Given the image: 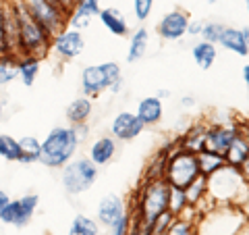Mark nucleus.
I'll return each mask as SVG.
<instances>
[{
  "label": "nucleus",
  "instance_id": "obj_6",
  "mask_svg": "<svg viewBox=\"0 0 249 235\" xmlns=\"http://www.w3.org/2000/svg\"><path fill=\"white\" fill-rule=\"evenodd\" d=\"M96 179H98V167L89 158H85V156L69 160L65 167H62V175H60L62 187L71 196L88 192L89 187L96 183Z\"/></svg>",
  "mask_w": 249,
  "mask_h": 235
},
{
  "label": "nucleus",
  "instance_id": "obj_8",
  "mask_svg": "<svg viewBox=\"0 0 249 235\" xmlns=\"http://www.w3.org/2000/svg\"><path fill=\"white\" fill-rule=\"evenodd\" d=\"M37 204H40V198H37L36 194H27L19 200H11L9 206L0 215V221L4 225H13V227H25V225H29Z\"/></svg>",
  "mask_w": 249,
  "mask_h": 235
},
{
  "label": "nucleus",
  "instance_id": "obj_26",
  "mask_svg": "<svg viewBox=\"0 0 249 235\" xmlns=\"http://www.w3.org/2000/svg\"><path fill=\"white\" fill-rule=\"evenodd\" d=\"M0 156L9 162H19L21 160L19 139H15L9 133H0Z\"/></svg>",
  "mask_w": 249,
  "mask_h": 235
},
{
  "label": "nucleus",
  "instance_id": "obj_45",
  "mask_svg": "<svg viewBox=\"0 0 249 235\" xmlns=\"http://www.w3.org/2000/svg\"><path fill=\"white\" fill-rule=\"evenodd\" d=\"M208 2H210V4H214V2H216V0H208Z\"/></svg>",
  "mask_w": 249,
  "mask_h": 235
},
{
  "label": "nucleus",
  "instance_id": "obj_17",
  "mask_svg": "<svg viewBox=\"0 0 249 235\" xmlns=\"http://www.w3.org/2000/svg\"><path fill=\"white\" fill-rule=\"evenodd\" d=\"M218 44L224 46L227 50H231L232 54H239V57H247L249 54V46L243 38V31L237 29V27H224Z\"/></svg>",
  "mask_w": 249,
  "mask_h": 235
},
{
  "label": "nucleus",
  "instance_id": "obj_25",
  "mask_svg": "<svg viewBox=\"0 0 249 235\" xmlns=\"http://www.w3.org/2000/svg\"><path fill=\"white\" fill-rule=\"evenodd\" d=\"M19 148H21V160L23 164H31V162H40V152H42V144L31 136H23L19 139Z\"/></svg>",
  "mask_w": 249,
  "mask_h": 235
},
{
  "label": "nucleus",
  "instance_id": "obj_36",
  "mask_svg": "<svg viewBox=\"0 0 249 235\" xmlns=\"http://www.w3.org/2000/svg\"><path fill=\"white\" fill-rule=\"evenodd\" d=\"M206 21H189V27H187V34L189 36H199L201 29H204Z\"/></svg>",
  "mask_w": 249,
  "mask_h": 235
},
{
  "label": "nucleus",
  "instance_id": "obj_15",
  "mask_svg": "<svg viewBox=\"0 0 249 235\" xmlns=\"http://www.w3.org/2000/svg\"><path fill=\"white\" fill-rule=\"evenodd\" d=\"M135 115L142 119L143 125H156L162 119V115H164V104H162V98L147 96L143 100H139Z\"/></svg>",
  "mask_w": 249,
  "mask_h": 235
},
{
  "label": "nucleus",
  "instance_id": "obj_12",
  "mask_svg": "<svg viewBox=\"0 0 249 235\" xmlns=\"http://www.w3.org/2000/svg\"><path fill=\"white\" fill-rule=\"evenodd\" d=\"M239 136V131L235 127H214V129H206V136H204V150H210L214 154H220L224 156L227 150L231 148V144L235 142V137Z\"/></svg>",
  "mask_w": 249,
  "mask_h": 235
},
{
  "label": "nucleus",
  "instance_id": "obj_11",
  "mask_svg": "<svg viewBox=\"0 0 249 235\" xmlns=\"http://www.w3.org/2000/svg\"><path fill=\"white\" fill-rule=\"evenodd\" d=\"M145 125L142 123V119L135 115V113H119L114 117V121L110 125V131H112V137L114 139H121V142H131L135 139L137 136H142Z\"/></svg>",
  "mask_w": 249,
  "mask_h": 235
},
{
  "label": "nucleus",
  "instance_id": "obj_16",
  "mask_svg": "<svg viewBox=\"0 0 249 235\" xmlns=\"http://www.w3.org/2000/svg\"><path fill=\"white\" fill-rule=\"evenodd\" d=\"M98 17L100 21H102V25L110 31V34L114 36H129V23L127 19H124V15L121 11H116V9H102L98 13Z\"/></svg>",
  "mask_w": 249,
  "mask_h": 235
},
{
  "label": "nucleus",
  "instance_id": "obj_10",
  "mask_svg": "<svg viewBox=\"0 0 249 235\" xmlns=\"http://www.w3.org/2000/svg\"><path fill=\"white\" fill-rule=\"evenodd\" d=\"M187 27H189V17L183 11H170L158 21V36L166 42H178L181 38L187 36Z\"/></svg>",
  "mask_w": 249,
  "mask_h": 235
},
{
  "label": "nucleus",
  "instance_id": "obj_13",
  "mask_svg": "<svg viewBox=\"0 0 249 235\" xmlns=\"http://www.w3.org/2000/svg\"><path fill=\"white\" fill-rule=\"evenodd\" d=\"M123 215H127L124 210V202L121 200V196L110 194V196H104L98 204V223H102L104 227H110L119 221Z\"/></svg>",
  "mask_w": 249,
  "mask_h": 235
},
{
  "label": "nucleus",
  "instance_id": "obj_44",
  "mask_svg": "<svg viewBox=\"0 0 249 235\" xmlns=\"http://www.w3.org/2000/svg\"><path fill=\"white\" fill-rule=\"evenodd\" d=\"M245 9H247V13H249V0H245Z\"/></svg>",
  "mask_w": 249,
  "mask_h": 235
},
{
  "label": "nucleus",
  "instance_id": "obj_19",
  "mask_svg": "<svg viewBox=\"0 0 249 235\" xmlns=\"http://www.w3.org/2000/svg\"><path fill=\"white\" fill-rule=\"evenodd\" d=\"M147 44H150V31L145 27H139L129 42V50H127V62H137L145 57L147 52Z\"/></svg>",
  "mask_w": 249,
  "mask_h": 235
},
{
  "label": "nucleus",
  "instance_id": "obj_34",
  "mask_svg": "<svg viewBox=\"0 0 249 235\" xmlns=\"http://www.w3.org/2000/svg\"><path fill=\"white\" fill-rule=\"evenodd\" d=\"M75 6H79L81 11L91 15V17H98V13L102 11V9H100V0H77Z\"/></svg>",
  "mask_w": 249,
  "mask_h": 235
},
{
  "label": "nucleus",
  "instance_id": "obj_7",
  "mask_svg": "<svg viewBox=\"0 0 249 235\" xmlns=\"http://www.w3.org/2000/svg\"><path fill=\"white\" fill-rule=\"evenodd\" d=\"M23 4L27 6L31 17L40 23L50 36H56L65 27L67 11H62L54 0H23Z\"/></svg>",
  "mask_w": 249,
  "mask_h": 235
},
{
  "label": "nucleus",
  "instance_id": "obj_42",
  "mask_svg": "<svg viewBox=\"0 0 249 235\" xmlns=\"http://www.w3.org/2000/svg\"><path fill=\"white\" fill-rule=\"evenodd\" d=\"M189 104H193V98L185 96V98H183V106H189Z\"/></svg>",
  "mask_w": 249,
  "mask_h": 235
},
{
  "label": "nucleus",
  "instance_id": "obj_38",
  "mask_svg": "<svg viewBox=\"0 0 249 235\" xmlns=\"http://www.w3.org/2000/svg\"><path fill=\"white\" fill-rule=\"evenodd\" d=\"M239 173L243 175V179H245V181L249 183V156H247V158L243 160V164H241V167H239Z\"/></svg>",
  "mask_w": 249,
  "mask_h": 235
},
{
  "label": "nucleus",
  "instance_id": "obj_35",
  "mask_svg": "<svg viewBox=\"0 0 249 235\" xmlns=\"http://www.w3.org/2000/svg\"><path fill=\"white\" fill-rule=\"evenodd\" d=\"M110 229H112V235H129V231H131L129 229V215H123Z\"/></svg>",
  "mask_w": 249,
  "mask_h": 235
},
{
  "label": "nucleus",
  "instance_id": "obj_37",
  "mask_svg": "<svg viewBox=\"0 0 249 235\" xmlns=\"http://www.w3.org/2000/svg\"><path fill=\"white\" fill-rule=\"evenodd\" d=\"M54 2H56V4L60 6L62 11H67V15H69V11H71L73 6H75V2H77V0H54Z\"/></svg>",
  "mask_w": 249,
  "mask_h": 235
},
{
  "label": "nucleus",
  "instance_id": "obj_14",
  "mask_svg": "<svg viewBox=\"0 0 249 235\" xmlns=\"http://www.w3.org/2000/svg\"><path fill=\"white\" fill-rule=\"evenodd\" d=\"M116 150H119V148H116V139L112 136H102L89 146L88 158L96 164V167H104V164L112 162V158L116 156Z\"/></svg>",
  "mask_w": 249,
  "mask_h": 235
},
{
  "label": "nucleus",
  "instance_id": "obj_27",
  "mask_svg": "<svg viewBox=\"0 0 249 235\" xmlns=\"http://www.w3.org/2000/svg\"><path fill=\"white\" fill-rule=\"evenodd\" d=\"M204 192H208V177L197 175L196 181H193L189 187H185V198L189 204H196L201 196H204Z\"/></svg>",
  "mask_w": 249,
  "mask_h": 235
},
{
  "label": "nucleus",
  "instance_id": "obj_1",
  "mask_svg": "<svg viewBox=\"0 0 249 235\" xmlns=\"http://www.w3.org/2000/svg\"><path fill=\"white\" fill-rule=\"evenodd\" d=\"M13 15H15V25H17L19 50L23 54H29V57L42 59L44 54L50 50L52 36L31 17V13L27 11V6L23 4V0H15Z\"/></svg>",
  "mask_w": 249,
  "mask_h": 235
},
{
  "label": "nucleus",
  "instance_id": "obj_2",
  "mask_svg": "<svg viewBox=\"0 0 249 235\" xmlns=\"http://www.w3.org/2000/svg\"><path fill=\"white\" fill-rule=\"evenodd\" d=\"M79 142L81 137L75 127H54L42 142L40 162L50 169L65 167L69 160L75 158Z\"/></svg>",
  "mask_w": 249,
  "mask_h": 235
},
{
  "label": "nucleus",
  "instance_id": "obj_22",
  "mask_svg": "<svg viewBox=\"0 0 249 235\" xmlns=\"http://www.w3.org/2000/svg\"><path fill=\"white\" fill-rule=\"evenodd\" d=\"M197 156V167H199V175H204V177H210V175H214L218 169H222L224 164V156L220 154H214V152H210V150H199L196 152Z\"/></svg>",
  "mask_w": 249,
  "mask_h": 235
},
{
  "label": "nucleus",
  "instance_id": "obj_33",
  "mask_svg": "<svg viewBox=\"0 0 249 235\" xmlns=\"http://www.w3.org/2000/svg\"><path fill=\"white\" fill-rule=\"evenodd\" d=\"M152 9H154V0H133V13H135V19L139 21H145L150 17Z\"/></svg>",
  "mask_w": 249,
  "mask_h": 235
},
{
  "label": "nucleus",
  "instance_id": "obj_39",
  "mask_svg": "<svg viewBox=\"0 0 249 235\" xmlns=\"http://www.w3.org/2000/svg\"><path fill=\"white\" fill-rule=\"evenodd\" d=\"M9 202H11V198H9V194H6L4 190H0V215H2V210L9 206Z\"/></svg>",
  "mask_w": 249,
  "mask_h": 235
},
{
  "label": "nucleus",
  "instance_id": "obj_23",
  "mask_svg": "<svg viewBox=\"0 0 249 235\" xmlns=\"http://www.w3.org/2000/svg\"><path fill=\"white\" fill-rule=\"evenodd\" d=\"M191 54H193V60L197 62V67L208 71V69L214 65L218 50H216V44H210L206 40H201V42H197L196 46H193Z\"/></svg>",
  "mask_w": 249,
  "mask_h": 235
},
{
  "label": "nucleus",
  "instance_id": "obj_24",
  "mask_svg": "<svg viewBox=\"0 0 249 235\" xmlns=\"http://www.w3.org/2000/svg\"><path fill=\"white\" fill-rule=\"evenodd\" d=\"M69 235H100V223L91 216L75 215L69 225Z\"/></svg>",
  "mask_w": 249,
  "mask_h": 235
},
{
  "label": "nucleus",
  "instance_id": "obj_29",
  "mask_svg": "<svg viewBox=\"0 0 249 235\" xmlns=\"http://www.w3.org/2000/svg\"><path fill=\"white\" fill-rule=\"evenodd\" d=\"M15 77H19V73H17V60L0 59V88H2V85H9Z\"/></svg>",
  "mask_w": 249,
  "mask_h": 235
},
{
  "label": "nucleus",
  "instance_id": "obj_3",
  "mask_svg": "<svg viewBox=\"0 0 249 235\" xmlns=\"http://www.w3.org/2000/svg\"><path fill=\"white\" fill-rule=\"evenodd\" d=\"M168 194L170 185L164 177H152V181L143 185L139 196V221L143 227V235L150 231L156 218L168 210Z\"/></svg>",
  "mask_w": 249,
  "mask_h": 235
},
{
  "label": "nucleus",
  "instance_id": "obj_21",
  "mask_svg": "<svg viewBox=\"0 0 249 235\" xmlns=\"http://www.w3.org/2000/svg\"><path fill=\"white\" fill-rule=\"evenodd\" d=\"M17 73L21 77V81L27 85L36 83V77L40 73V59L37 57H29V54H23L21 59H17Z\"/></svg>",
  "mask_w": 249,
  "mask_h": 235
},
{
  "label": "nucleus",
  "instance_id": "obj_30",
  "mask_svg": "<svg viewBox=\"0 0 249 235\" xmlns=\"http://www.w3.org/2000/svg\"><path fill=\"white\" fill-rule=\"evenodd\" d=\"M204 136H206V129H193V131H189L183 137V148H185V150H191V152L204 150Z\"/></svg>",
  "mask_w": 249,
  "mask_h": 235
},
{
  "label": "nucleus",
  "instance_id": "obj_5",
  "mask_svg": "<svg viewBox=\"0 0 249 235\" xmlns=\"http://www.w3.org/2000/svg\"><path fill=\"white\" fill-rule=\"evenodd\" d=\"M197 175H199L197 156H196V152L185 150V148L175 150L164 162V179L170 187L185 190V187H189L196 181Z\"/></svg>",
  "mask_w": 249,
  "mask_h": 235
},
{
  "label": "nucleus",
  "instance_id": "obj_20",
  "mask_svg": "<svg viewBox=\"0 0 249 235\" xmlns=\"http://www.w3.org/2000/svg\"><path fill=\"white\" fill-rule=\"evenodd\" d=\"M247 156H249V139L239 133V136L235 137V142H232L231 148L227 150V154H224V162H227L229 167L239 169Z\"/></svg>",
  "mask_w": 249,
  "mask_h": 235
},
{
  "label": "nucleus",
  "instance_id": "obj_32",
  "mask_svg": "<svg viewBox=\"0 0 249 235\" xmlns=\"http://www.w3.org/2000/svg\"><path fill=\"white\" fill-rule=\"evenodd\" d=\"M164 235H193V227L189 221L185 218H173V223L168 225V229L164 231Z\"/></svg>",
  "mask_w": 249,
  "mask_h": 235
},
{
  "label": "nucleus",
  "instance_id": "obj_9",
  "mask_svg": "<svg viewBox=\"0 0 249 235\" xmlns=\"http://www.w3.org/2000/svg\"><path fill=\"white\" fill-rule=\"evenodd\" d=\"M83 48H85V40H83V34L79 29L67 27V29H60L56 36H52L50 50L65 60L77 59L83 52Z\"/></svg>",
  "mask_w": 249,
  "mask_h": 235
},
{
  "label": "nucleus",
  "instance_id": "obj_28",
  "mask_svg": "<svg viewBox=\"0 0 249 235\" xmlns=\"http://www.w3.org/2000/svg\"><path fill=\"white\" fill-rule=\"evenodd\" d=\"M187 206H189V202H187V198H185V190L170 187V194H168V210L170 213H173L175 216H178Z\"/></svg>",
  "mask_w": 249,
  "mask_h": 235
},
{
  "label": "nucleus",
  "instance_id": "obj_31",
  "mask_svg": "<svg viewBox=\"0 0 249 235\" xmlns=\"http://www.w3.org/2000/svg\"><path fill=\"white\" fill-rule=\"evenodd\" d=\"M224 31L222 23H204V29H201V40H206L210 44H218L220 42V36Z\"/></svg>",
  "mask_w": 249,
  "mask_h": 235
},
{
  "label": "nucleus",
  "instance_id": "obj_40",
  "mask_svg": "<svg viewBox=\"0 0 249 235\" xmlns=\"http://www.w3.org/2000/svg\"><path fill=\"white\" fill-rule=\"evenodd\" d=\"M243 81L247 83V88H249V62L243 67Z\"/></svg>",
  "mask_w": 249,
  "mask_h": 235
},
{
  "label": "nucleus",
  "instance_id": "obj_18",
  "mask_svg": "<svg viewBox=\"0 0 249 235\" xmlns=\"http://www.w3.org/2000/svg\"><path fill=\"white\" fill-rule=\"evenodd\" d=\"M91 115V100L89 96H79L75 98L71 104L67 106V119L69 123L77 127V125H85V121L89 119Z\"/></svg>",
  "mask_w": 249,
  "mask_h": 235
},
{
  "label": "nucleus",
  "instance_id": "obj_41",
  "mask_svg": "<svg viewBox=\"0 0 249 235\" xmlns=\"http://www.w3.org/2000/svg\"><path fill=\"white\" fill-rule=\"evenodd\" d=\"M241 31H243V38H245V42H247V46H249V25H247V27H243Z\"/></svg>",
  "mask_w": 249,
  "mask_h": 235
},
{
  "label": "nucleus",
  "instance_id": "obj_4",
  "mask_svg": "<svg viewBox=\"0 0 249 235\" xmlns=\"http://www.w3.org/2000/svg\"><path fill=\"white\" fill-rule=\"evenodd\" d=\"M123 83L121 77V67L114 60L108 62H100V65H91L85 67L81 73V90L83 96H98L104 90H112L119 92Z\"/></svg>",
  "mask_w": 249,
  "mask_h": 235
},
{
  "label": "nucleus",
  "instance_id": "obj_43",
  "mask_svg": "<svg viewBox=\"0 0 249 235\" xmlns=\"http://www.w3.org/2000/svg\"><path fill=\"white\" fill-rule=\"evenodd\" d=\"M0 121H2V98H0Z\"/></svg>",
  "mask_w": 249,
  "mask_h": 235
}]
</instances>
